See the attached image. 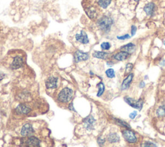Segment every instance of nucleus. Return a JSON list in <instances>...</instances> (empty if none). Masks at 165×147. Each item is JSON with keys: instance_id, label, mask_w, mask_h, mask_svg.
Returning a JSON list of instances; mask_svg holds the SVG:
<instances>
[{"instance_id": "f257e3e1", "label": "nucleus", "mask_w": 165, "mask_h": 147, "mask_svg": "<svg viewBox=\"0 0 165 147\" xmlns=\"http://www.w3.org/2000/svg\"><path fill=\"white\" fill-rule=\"evenodd\" d=\"M113 23L114 22L112 18L109 17V16H103V17L99 19L98 22H97V25H98L99 29L101 31L108 32L110 31Z\"/></svg>"}, {"instance_id": "f03ea898", "label": "nucleus", "mask_w": 165, "mask_h": 147, "mask_svg": "<svg viewBox=\"0 0 165 147\" xmlns=\"http://www.w3.org/2000/svg\"><path fill=\"white\" fill-rule=\"evenodd\" d=\"M73 91L69 88L63 89L58 95V101L61 102H68L72 99Z\"/></svg>"}, {"instance_id": "7ed1b4c3", "label": "nucleus", "mask_w": 165, "mask_h": 147, "mask_svg": "<svg viewBox=\"0 0 165 147\" xmlns=\"http://www.w3.org/2000/svg\"><path fill=\"white\" fill-rule=\"evenodd\" d=\"M124 100L128 104H129L130 106H132V108L138 109L139 110H141L143 108L144 102L142 99H139L137 100V101H136V100L132 98L125 97L124 98Z\"/></svg>"}, {"instance_id": "20e7f679", "label": "nucleus", "mask_w": 165, "mask_h": 147, "mask_svg": "<svg viewBox=\"0 0 165 147\" xmlns=\"http://www.w3.org/2000/svg\"><path fill=\"white\" fill-rule=\"evenodd\" d=\"M123 135L127 142L130 143H136L137 142V138L133 132L130 130H125L123 131Z\"/></svg>"}, {"instance_id": "39448f33", "label": "nucleus", "mask_w": 165, "mask_h": 147, "mask_svg": "<svg viewBox=\"0 0 165 147\" xmlns=\"http://www.w3.org/2000/svg\"><path fill=\"white\" fill-rule=\"evenodd\" d=\"M15 112L18 115H26L31 112V108L26 104H21L16 108Z\"/></svg>"}, {"instance_id": "423d86ee", "label": "nucleus", "mask_w": 165, "mask_h": 147, "mask_svg": "<svg viewBox=\"0 0 165 147\" xmlns=\"http://www.w3.org/2000/svg\"><path fill=\"white\" fill-rule=\"evenodd\" d=\"M23 63H24V61H23V57L20 56H16L13 60L11 65V68L12 69H19L23 66Z\"/></svg>"}, {"instance_id": "0eeeda50", "label": "nucleus", "mask_w": 165, "mask_h": 147, "mask_svg": "<svg viewBox=\"0 0 165 147\" xmlns=\"http://www.w3.org/2000/svg\"><path fill=\"white\" fill-rule=\"evenodd\" d=\"M75 38L77 42L83 43V44L88 43L89 42L88 36H87L86 33L83 30H81L79 33H77L75 36Z\"/></svg>"}, {"instance_id": "6e6552de", "label": "nucleus", "mask_w": 165, "mask_h": 147, "mask_svg": "<svg viewBox=\"0 0 165 147\" xmlns=\"http://www.w3.org/2000/svg\"><path fill=\"white\" fill-rule=\"evenodd\" d=\"M34 132V130L32 125L29 124V123H26L23 126L21 131V134L23 137H26L32 135Z\"/></svg>"}, {"instance_id": "1a4fd4ad", "label": "nucleus", "mask_w": 165, "mask_h": 147, "mask_svg": "<svg viewBox=\"0 0 165 147\" xmlns=\"http://www.w3.org/2000/svg\"><path fill=\"white\" fill-rule=\"evenodd\" d=\"M89 57V56L88 53H83L81 51H77L74 55V60L76 62L86 61L88 60Z\"/></svg>"}, {"instance_id": "9d476101", "label": "nucleus", "mask_w": 165, "mask_h": 147, "mask_svg": "<svg viewBox=\"0 0 165 147\" xmlns=\"http://www.w3.org/2000/svg\"><path fill=\"white\" fill-rule=\"evenodd\" d=\"M58 78L55 77V76H50L46 80L45 82L46 88L49 89L56 88L58 86Z\"/></svg>"}, {"instance_id": "9b49d317", "label": "nucleus", "mask_w": 165, "mask_h": 147, "mask_svg": "<svg viewBox=\"0 0 165 147\" xmlns=\"http://www.w3.org/2000/svg\"><path fill=\"white\" fill-rule=\"evenodd\" d=\"M25 144L29 146H39L40 145L39 140L36 138V137H30L29 138L26 139Z\"/></svg>"}, {"instance_id": "f8f14e48", "label": "nucleus", "mask_w": 165, "mask_h": 147, "mask_svg": "<svg viewBox=\"0 0 165 147\" xmlns=\"http://www.w3.org/2000/svg\"><path fill=\"white\" fill-rule=\"evenodd\" d=\"M133 76H134V74L133 73H131V74H130L124 80L122 84H121V89L125 90L129 88L130 83L133 79Z\"/></svg>"}, {"instance_id": "ddd939ff", "label": "nucleus", "mask_w": 165, "mask_h": 147, "mask_svg": "<svg viewBox=\"0 0 165 147\" xmlns=\"http://www.w3.org/2000/svg\"><path fill=\"white\" fill-rule=\"evenodd\" d=\"M96 122V120L94 119L93 117L89 116V117H87L86 119L84 121V123H85V126L87 130H92L94 128V124Z\"/></svg>"}, {"instance_id": "4468645a", "label": "nucleus", "mask_w": 165, "mask_h": 147, "mask_svg": "<svg viewBox=\"0 0 165 147\" xmlns=\"http://www.w3.org/2000/svg\"><path fill=\"white\" fill-rule=\"evenodd\" d=\"M121 49L123 50V51L127 52V53H129V54H130V53H132L135 51L136 46L134 44V43H129L121 47Z\"/></svg>"}, {"instance_id": "2eb2a0df", "label": "nucleus", "mask_w": 165, "mask_h": 147, "mask_svg": "<svg viewBox=\"0 0 165 147\" xmlns=\"http://www.w3.org/2000/svg\"><path fill=\"white\" fill-rule=\"evenodd\" d=\"M144 11L146 13L148 16H151L155 11V5L153 3H148L144 7Z\"/></svg>"}, {"instance_id": "dca6fc26", "label": "nucleus", "mask_w": 165, "mask_h": 147, "mask_svg": "<svg viewBox=\"0 0 165 147\" xmlns=\"http://www.w3.org/2000/svg\"><path fill=\"white\" fill-rule=\"evenodd\" d=\"M129 53L125 52V51H121L118 53H117L116 55H114V59L117 60L119 61H122L124 60H126L129 56Z\"/></svg>"}, {"instance_id": "f3484780", "label": "nucleus", "mask_w": 165, "mask_h": 147, "mask_svg": "<svg viewBox=\"0 0 165 147\" xmlns=\"http://www.w3.org/2000/svg\"><path fill=\"white\" fill-rule=\"evenodd\" d=\"M86 14L89 16V17L91 19H94L97 17V12L96 10L94 9L93 6H90L85 9Z\"/></svg>"}, {"instance_id": "a211bd4d", "label": "nucleus", "mask_w": 165, "mask_h": 147, "mask_svg": "<svg viewBox=\"0 0 165 147\" xmlns=\"http://www.w3.org/2000/svg\"><path fill=\"white\" fill-rule=\"evenodd\" d=\"M108 141L110 143H117L119 141V136L116 133H111L108 135Z\"/></svg>"}, {"instance_id": "6ab92c4d", "label": "nucleus", "mask_w": 165, "mask_h": 147, "mask_svg": "<svg viewBox=\"0 0 165 147\" xmlns=\"http://www.w3.org/2000/svg\"><path fill=\"white\" fill-rule=\"evenodd\" d=\"M93 56L94 57L97 58H101V59H104L105 60L108 57H109V54L105 52H101V51H95L93 53Z\"/></svg>"}, {"instance_id": "aec40b11", "label": "nucleus", "mask_w": 165, "mask_h": 147, "mask_svg": "<svg viewBox=\"0 0 165 147\" xmlns=\"http://www.w3.org/2000/svg\"><path fill=\"white\" fill-rule=\"evenodd\" d=\"M111 1H112V0H97L99 5L103 9L107 8V6L110 4Z\"/></svg>"}, {"instance_id": "412c9836", "label": "nucleus", "mask_w": 165, "mask_h": 147, "mask_svg": "<svg viewBox=\"0 0 165 147\" xmlns=\"http://www.w3.org/2000/svg\"><path fill=\"white\" fill-rule=\"evenodd\" d=\"M157 115L159 117L165 116V106H161L157 110Z\"/></svg>"}, {"instance_id": "4be33fe9", "label": "nucleus", "mask_w": 165, "mask_h": 147, "mask_svg": "<svg viewBox=\"0 0 165 147\" xmlns=\"http://www.w3.org/2000/svg\"><path fill=\"white\" fill-rule=\"evenodd\" d=\"M97 86L99 88V91H98V93H97V96L100 97L103 95L104 91H105V85L103 84V82H100L97 85Z\"/></svg>"}, {"instance_id": "5701e85b", "label": "nucleus", "mask_w": 165, "mask_h": 147, "mask_svg": "<svg viewBox=\"0 0 165 147\" xmlns=\"http://www.w3.org/2000/svg\"><path fill=\"white\" fill-rule=\"evenodd\" d=\"M116 123L117 125H119L121 126H123L124 128H130V126L128 124L127 122H126L125 121H123V120H121V119H115Z\"/></svg>"}, {"instance_id": "b1692460", "label": "nucleus", "mask_w": 165, "mask_h": 147, "mask_svg": "<svg viewBox=\"0 0 165 147\" xmlns=\"http://www.w3.org/2000/svg\"><path fill=\"white\" fill-rule=\"evenodd\" d=\"M106 75L109 78H114L115 76V71L113 69H109L108 70H106Z\"/></svg>"}, {"instance_id": "393cba45", "label": "nucleus", "mask_w": 165, "mask_h": 147, "mask_svg": "<svg viewBox=\"0 0 165 147\" xmlns=\"http://www.w3.org/2000/svg\"><path fill=\"white\" fill-rule=\"evenodd\" d=\"M110 43L109 42H103L101 45V48L103 50H109L110 48Z\"/></svg>"}, {"instance_id": "a878e982", "label": "nucleus", "mask_w": 165, "mask_h": 147, "mask_svg": "<svg viewBox=\"0 0 165 147\" xmlns=\"http://www.w3.org/2000/svg\"><path fill=\"white\" fill-rule=\"evenodd\" d=\"M132 69H133V64H132V63H128V64H126V73L130 72L131 71H132Z\"/></svg>"}, {"instance_id": "bb28decb", "label": "nucleus", "mask_w": 165, "mask_h": 147, "mask_svg": "<svg viewBox=\"0 0 165 147\" xmlns=\"http://www.w3.org/2000/svg\"><path fill=\"white\" fill-rule=\"evenodd\" d=\"M142 146H156V145L154 144L153 143H151L150 141H146L144 143H143V145H141Z\"/></svg>"}, {"instance_id": "cd10ccee", "label": "nucleus", "mask_w": 165, "mask_h": 147, "mask_svg": "<svg viewBox=\"0 0 165 147\" xmlns=\"http://www.w3.org/2000/svg\"><path fill=\"white\" fill-rule=\"evenodd\" d=\"M130 36H129V35H125L124 36H117V38L119 39V40H125V39H128V38H130Z\"/></svg>"}, {"instance_id": "c85d7f7f", "label": "nucleus", "mask_w": 165, "mask_h": 147, "mask_svg": "<svg viewBox=\"0 0 165 147\" xmlns=\"http://www.w3.org/2000/svg\"><path fill=\"white\" fill-rule=\"evenodd\" d=\"M105 142V140L104 139H102L101 138H99L98 139H97V143L99 145H103L104 143Z\"/></svg>"}, {"instance_id": "c756f323", "label": "nucleus", "mask_w": 165, "mask_h": 147, "mask_svg": "<svg viewBox=\"0 0 165 147\" xmlns=\"http://www.w3.org/2000/svg\"><path fill=\"white\" fill-rule=\"evenodd\" d=\"M137 31V27L135 25H132V31H131V33H132V36H134L136 34Z\"/></svg>"}, {"instance_id": "7c9ffc66", "label": "nucleus", "mask_w": 165, "mask_h": 147, "mask_svg": "<svg viewBox=\"0 0 165 147\" xmlns=\"http://www.w3.org/2000/svg\"><path fill=\"white\" fill-rule=\"evenodd\" d=\"M137 112H136V111L132 112V113H131L129 115L130 118H131L132 119H135V118H136V117L137 116Z\"/></svg>"}, {"instance_id": "2f4dec72", "label": "nucleus", "mask_w": 165, "mask_h": 147, "mask_svg": "<svg viewBox=\"0 0 165 147\" xmlns=\"http://www.w3.org/2000/svg\"><path fill=\"white\" fill-rule=\"evenodd\" d=\"M144 86H145V84H144V82L143 81H142V82H141V83H140V84H139V86H140V88H144Z\"/></svg>"}, {"instance_id": "473e14b6", "label": "nucleus", "mask_w": 165, "mask_h": 147, "mask_svg": "<svg viewBox=\"0 0 165 147\" xmlns=\"http://www.w3.org/2000/svg\"><path fill=\"white\" fill-rule=\"evenodd\" d=\"M161 65H163V66H165V61H163V62H161Z\"/></svg>"}, {"instance_id": "72a5a7b5", "label": "nucleus", "mask_w": 165, "mask_h": 147, "mask_svg": "<svg viewBox=\"0 0 165 147\" xmlns=\"http://www.w3.org/2000/svg\"><path fill=\"white\" fill-rule=\"evenodd\" d=\"M135 1H136V2H137V1H139V0H135Z\"/></svg>"}, {"instance_id": "f704fd0d", "label": "nucleus", "mask_w": 165, "mask_h": 147, "mask_svg": "<svg viewBox=\"0 0 165 147\" xmlns=\"http://www.w3.org/2000/svg\"><path fill=\"white\" fill-rule=\"evenodd\" d=\"M164 45H165V41H164Z\"/></svg>"}]
</instances>
